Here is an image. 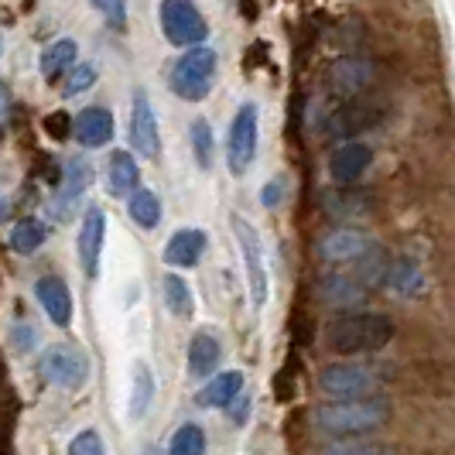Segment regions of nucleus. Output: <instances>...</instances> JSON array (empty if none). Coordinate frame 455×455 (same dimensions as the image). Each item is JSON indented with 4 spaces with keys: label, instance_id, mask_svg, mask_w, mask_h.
Masks as SVG:
<instances>
[{
    "label": "nucleus",
    "instance_id": "obj_1",
    "mask_svg": "<svg viewBox=\"0 0 455 455\" xmlns=\"http://www.w3.org/2000/svg\"><path fill=\"white\" fill-rule=\"evenodd\" d=\"M390 421V401L384 394L377 397H356V401H329L312 411V425L322 435L336 438H360Z\"/></svg>",
    "mask_w": 455,
    "mask_h": 455
},
{
    "label": "nucleus",
    "instance_id": "obj_2",
    "mask_svg": "<svg viewBox=\"0 0 455 455\" xmlns=\"http://www.w3.org/2000/svg\"><path fill=\"white\" fill-rule=\"evenodd\" d=\"M394 339V322L380 312H342L325 325V342L339 356H360L377 353Z\"/></svg>",
    "mask_w": 455,
    "mask_h": 455
},
{
    "label": "nucleus",
    "instance_id": "obj_3",
    "mask_svg": "<svg viewBox=\"0 0 455 455\" xmlns=\"http://www.w3.org/2000/svg\"><path fill=\"white\" fill-rule=\"evenodd\" d=\"M216 62L220 55L212 48H188L172 68V92L185 103H203L216 83Z\"/></svg>",
    "mask_w": 455,
    "mask_h": 455
},
{
    "label": "nucleus",
    "instance_id": "obj_4",
    "mask_svg": "<svg viewBox=\"0 0 455 455\" xmlns=\"http://www.w3.org/2000/svg\"><path fill=\"white\" fill-rule=\"evenodd\" d=\"M38 373H42V380L52 384V387L79 390L90 380V360H86V353H83L79 346H72V342H55V346H48L45 353H42Z\"/></svg>",
    "mask_w": 455,
    "mask_h": 455
},
{
    "label": "nucleus",
    "instance_id": "obj_5",
    "mask_svg": "<svg viewBox=\"0 0 455 455\" xmlns=\"http://www.w3.org/2000/svg\"><path fill=\"white\" fill-rule=\"evenodd\" d=\"M158 21L164 38L179 48H203L209 38V24L196 7V0H161Z\"/></svg>",
    "mask_w": 455,
    "mask_h": 455
},
{
    "label": "nucleus",
    "instance_id": "obj_6",
    "mask_svg": "<svg viewBox=\"0 0 455 455\" xmlns=\"http://www.w3.org/2000/svg\"><path fill=\"white\" fill-rule=\"evenodd\" d=\"M380 384H384L380 373L373 366H363V363H332L319 373V387L329 397H339V401L377 397Z\"/></svg>",
    "mask_w": 455,
    "mask_h": 455
},
{
    "label": "nucleus",
    "instance_id": "obj_7",
    "mask_svg": "<svg viewBox=\"0 0 455 455\" xmlns=\"http://www.w3.org/2000/svg\"><path fill=\"white\" fill-rule=\"evenodd\" d=\"M257 140H260V110H257V103L247 100L236 110V116H233V127H229L227 140V164L236 179L247 175V168L257 158Z\"/></svg>",
    "mask_w": 455,
    "mask_h": 455
},
{
    "label": "nucleus",
    "instance_id": "obj_8",
    "mask_svg": "<svg viewBox=\"0 0 455 455\" xmlns=\"http://www.w3.org/2000/svg\"><path fill=\"white\" fill-rule=\"evenodd\" d=\"M233 233H236V243L243 253V267H247V284H251L253 305L260 308L267 301V288H271V277H267V257H264V243H260V233L251 220L243 216H229Z\"/></svg>",
    "mask_w": 455,
    "mask_h": 455
},
{
    "label": "nucleus",
    "instance_id": "obj_9",
    "mask_svg": "<svg viewBox=\"0 0 455 455\" xmlns=\"http://www.w3.org/2000/svg\"><path fill=\"white\" fill-rule=\"evenodd\" d=\"M373 76H377V66H373L366 55H342L336 62H329L322 83H325V92H329V96L349 103V100H356V96H363V92L370 90Z\"/></svg>",
    "mask_w": 455,
    "mask_h": 455
},
{
    "label": "nucleus",
    "instance_id": "obj_10",
    "mask_svg": "<svg viewBox=\"0 0 455 455\" xmlns=\"http://www.w3.org/2000/svg\"><path fill=\"white\" fill-rule=\"evenodd\" d=\"M373 251H377L373 236L356 227L329 229V233H322L319 243H315V253H319L325 264H360Z\"/></svg>",
    "mask_w": 455,
    "mask_h": 455
},
{
    "label": "nucleus",
    "instance_id": "obj_11",
    "mask_svg": "<svg viewBox=\"0 0 455 455\" xmlns=\"http://www.w3.org/2000/svg\"><path fill=\"white\" fill-rule=\"evenodd\" d=\"M377 120H380V107L373 100H366V96H356V100L342 103L339 110L329 114L325 134L332 137V140H339V144H346V140H356L370 127H377Z\"/></svg>",
    "mask_w": 455,
    "mask_h": 455
},
{
    "label": "nucleus",
    "instance_id": "obj_12",
    "mask_svg": "<svg viewBox=\"0 0 455 455\" xmlns=\"http://www.w3.org/2000/svg\"><path fill=\"white\" fill-rule=\"evenodd\" d=\"M131 148H134L140 158L155 161L161 155V137H158V116L151 107V96L144 90L134 92V103H131Z\"/></svg>",
    "mask_w": 455,
    "mask_h": 455
},
{
    "label": "nucleus",
    "instance_id": "obj_13",
    "mask_svg": "<svg viewBox=\"0 0 455 455\" xmlns=\"http://www.w3.org/2000/svg\"><path fill=\"white\" fill-rule=\"evenodd\" d=\"M90 182H92L90 164L83 158L68 161L66 175H62V185H59V192H55V203H52V220H55V223L72 220V212L79 209V199H83V192L90 188Z\"/></svg>",
    "mask_w": 455,
    "mask_h": 455
},
{
    "label": "nucleus",
    "instance_id": "obj_14",
    "mask_svg": "<svg viewBox=\"0 0 455 455\" xmlns=\"http://www.w3.org/2000/svg\"><path fill=\"white\" fill-rule=\"evenodd\" d=\"M103 240H107V216H103V209H90V212L83 216L79 236H76V251H79V264H83V274H86V277H96V274H100Z\"/></svg>",
    "mask_w": 455,
    "mask_h": 455
},
{
    "label": "nucleus",
    "instance_id": "obj_15",
    "mask_svg": "<svg viewBox=\"0 0 455 455\" xmlns=\"http://www.w3.org/2000/svg\"><path fill=\"white\" fill-rule=\"evenodd\" d=\"M370 164H373V148H366L363 140H346L329 158V175L339 185H356Z\"/></svg>",
    "mask_w": 455,
    "mask_h": 455
},
{
    "label": "nucleus",
    "instance_id": "obj_16",
    "mask_svg": "<svg viewBox=\"0 0 455 455\" xmlns=\"http://www.w3.org/2000/svg\"><path fill=\"white\" fill-rule=\"evenodd\" d=\"M35 298H38V305L45 308V315L55 322L59 329H68V325H72V291H68V284L62 277H55V274L38 277Z\"/></svg>",
    "mask_w": 455,
    "mask_h": 455
},
{
    "label": "nucleus",
    "instance_id": "obj_17",
    "mask_svg": "<svg viewBox=\"0 0 455 455\" xmlns=\"http://www.w3.org/2000/svg\"><path fill=\"white\" fill-rule=\"evenodd\" d=\"M366 295H370V288L360 277H349V274H325L322 277V298L336 308L356 312V305H363Z\"/></svg>",
    "mask_w": 455,
    "mask_h": 455
},
{
    "label": "nucleus",
    "instance_id": "obj_18",
    "mask_svg": "<svg viewBox=\"0 0 455 455\" xmlns=\"http://www.w3.org/2000/svg\"><path fill=\"white\" fill-rule=\"evenodd\" d=\"M325 212L336 220H360L373 212V196L356 185H342L336 192H325Z\"/></svg>",
    "mask_w": 455,
    "mask_h": 455
},
{
    "label": "nucleus",
    "instance_id": "obj_19",
    "mask_svg": "<svg viewBox=\"0 0 455 455\" xmlns=\"http://www.w3.org/2000/svg\"><path fill=\"white\" fill-rule=\"evenodd\" d=\"M114 137V114L103 107H86L76 116V140L83 148H103Z\"/></svg>",
    "mask_w": 455,
    "mask_h": 455
},
{
    "label": "nucleus",
    "instance_id": "obj_20",
    "mask_svg": "<svg viewBox=\"0 0 455 455\" xmlns=\"http://www.w3.org/2000/svg\"><path fill=\"white\" fill-rule=\"evenodd\" d=\"M220 360H223V342L212 332H196L188 342V377H196V380L212 377Z\"/></svg>",
    "mask_w": 455,
    "mask_h": 455
},
{
    "label": "nucleus",
    "instance_id": "obj_21",
    "mask_svg": "<svg viewBox=\"0 0 455 455\" xmlns=\"http://www.w3.org/2000/svg\"><path fill=\"white\" fill-rule=\"evenodd\" d=\"M203 253H205V233L196 227H185L168 240L164 264H172V267H196Z\"/></svg>",
    "mask_w": 455,
    "mask_h": 455
},
{
    "label": "nucleus",
    "instance_id": "obj_22",
    "mask_svg": "<svg viewBox=\"0 0 455 455\" xmlns=\"http://www.w3.org/2000/svg\"><path fill=\"white\" fill-rule=\"evenodd\" d=\"M76 55H79V48H76L72 38H55V42L42 52V62H38V66H42V79H45V83L66 79L68 72L79 66Z\"/></svg>",
    "mask_w": 455,
    "mask_h": 455
},
{
    "label": "nucleus",
    "instance_id": "obj_23",
    "mask_svg": "<svg viewBox=\"0 0 455 455\" xmlns=\"http://www.w3.org/2000/svg\"><path fill=\"white\" fill-rule=\"evenodd\" d=\"M240 394H243V373L240 370H223L220 377H212L199 390V404L203 408H229Z\"/></svg>",
    "mask_w": 455,
    "mask_h": 455
},
{
    "label": "nucleus",
    "instance_id": "obj_24",
    "mask_svg": "<svg viewBox=\"0 0 455 455\" xmlns=\"http://www.w3.org/2000/svg\"><path fill=\"white\" fill-rule=\"evenodd\" d=\"M140 172H137V161L134 155H127V151H114L110 161H107V188H110V196H134L137 188H140Z\"/></svg>",
    "mask_w": 455,
    "mask_h": 455
},
{
    "label": "nucleus",
    "instance_id": "obj_25",
    "mask_svg": "<svg viewBox=\"0 0 455 455\" xmlns=\"http://www.w3.org/2000/svg\"><path fill=\"white\" fill-rule=\"evenodd\" d=\"M161 298H164V305H168V312L175 319H192L196 298H192V288L185 284L179 274H164L161 277Z\"/></svg>",
    "mask_w": 455,
    "mask_h": 455
},
{
    "label": "nucleus",
    "instance_id": "obj_26",
    "mask_svg": "<svg viewBox=\"0 0 455 455\" xmlns=\"http://www.w3.org/2000/svg\"><path fill=\"white\" fill-rule=\"evenodd\" d=\"M48 229L42 220H35V216H24V220H18L14 227H11V236H7V243H11V251L21 253V257H28V253H35L42 243H45Z\"/></svg>",
    "mask_w": 455,
    "mask_h": 455
},
{
    "label": "nucleus",
    "instance_id": "obj_27",
    "mask_svg": "<svg viewBox=\"0 0 455 455\" xmlns=\"http://www.w3.org/2000/svg\"><path fill=\"white\" fill-rule=\"evenodd\" d=\"M127 216L140 229H155L161 223V199L151 188H137L134 196L127 199Z\"/></svg>",
    "mask_w": 455,
    "mask_h": 455
},
{
    "label": "nucleus",
    "instance_id": "obj_28",
    "mask_svg": "<svg viewBox=\"0 0 455 455\" xmlns=\"http://www.w3.org/2000/svg\"><path fill=\"white\" fill-rule=\"evenodd\" d=\"M387 281L397 295H418V291L425 288V277H421V271H418L414 260H394V264H390Z\"/></svg>",
    "mask_w": 455,
    "mask_h": 455
},
{
    "label": "nucleus",
    "instance_id": "obj_29",
    "mask_svg": "<svg viewBox=\"0 0 455 455\" xmlns=\"http://www.w3.org/2000/svg\"><path fill=\"white\" fill-rule=\"evenodd\" d=\"M151 397H155V377H151L148 363H137L134 390H131V418H140L148 411V404H151Z\"/></svg>",
    "mask_w": 455,
    "mask_h": 455
},
{
    "label": "nucleus",
    "instance_id": "obj_30",
    "mask_svg": "<svg viewBox=\"0 0 455 455\" xmlns=\"http://www.w3.org/2000/svg\"><path fill=\"white\" fill-rule=\"evenodd\" d=\"M168 455H205V432L199 425H182L179 432L172 435V445H168Z\"/></svg>",
    "mask_w": 455,
    "mask_h": 455
},
{
    "label": "nucleus",
    "instance_id": "obj_31",
    "mask_svg": "<svg viewBox=\"0 0 455 455\" xmlns=\"http://www.w3.org/2000/svg\"><path fill=\"white\" fill-rule=\"evenodd\" d=\"M192 151H196V161H199V168H209L212 164V127H209V120H196L192 124Z\"/></svg>",
    "mask_w": 455,
    "mask_h": 455
},
{
    "label": "nucleus",
    "instance_id": "obj_32",
    "mask_svg": "<svg viewBox=\"0 0 455 455\" xmlns=\"http://www.w3.org/2000/svg\"><path fill=\"white\" fill-rule=\"evenodd\" d=\"M322 455H387V449L363 442V438H339V442H329Z\"/></svg>",
    "mask_w": 455,
    "mask_h": 455
},
{
    "label": "nucleus",
    "instance_id": "obj_33",
    "mask_svg": "<svg viewBox=\"0 0 455 455\" xmlns=\"http://www.w3.org/2000/svg\"><path fill=\"white\" fill-rule=\"evenodd\" d=\"M90 4L114 31H124V28H127V0H90Z\"/></svg>",
    "mask_w": 455,
    "mask_h": 455
},
{
    "label": "nucleus",
    "instance_id": "obj_34",
    "mask_svg": "<svg viewBox=\"0 0 455 455\" xmlns=\"http://www.w3.org/2000/svg\"><path fill=\"white\" fill-rule=\"evenodd\" d=\"M96 83V68L90 62H83V66H76L72 72L66 76V86H62V96H79V92H86Z\"/></svg>",
    "mask_w": 455,
    "mask_h": 455
},
{
    "label": "nucleus",
    "instance_id": "obj_35",
    "mask_svg": "<svg viewBox=\"0 0 455 455\" xmlns=\"http://www.w3.org/2000/svg\"><path fill=\"white\" fill-rule=\"evenodd\" d=\"M68 455H107L100 432H92V428L79 432L76 438H72V442H68Z\"/></svg>",
    "mask_w": 455,
    "mask_h": 455
},
{
    "label": "nucleus",
    "instance_id": "obj_36",
    "mask_svg": "<svg viewBox=\"0 0 455 455\" xmlns=\"http://www.w3.org/2000/svg\"><path fill=\"white\" fill-rule=\"evenodd\" d=\"M42 127H45V134L55 137V140H66L68 134H76V120H68V114H62V110L48 114Z\"/></svg>",
    "mask_w": 455,
    "mask_h": 455
},
{
    "label": "nucleus",
    "instance_id": "obj_37",
    "mask_svg": "<svg viewBox=\"0 0 455 455\" xmlns=\"http://www.w3.org/2000/svg\"><path fill=\"white\" fill-rule=\"evenodd\" d=\"M35 342H38V332H35L31 325H18V329H14V349H18V353L35 349Z\"/></svg>",
    "mask_w": 455,
    "mask_h": 455
},
{
    "label": "nucleus",
    "instance_id": "obj_38",
    "mask_svg": "<svg viewBox=\"0 0 455 455\" xmlns=\"http://www.w3.org/2000/svg\"><path fill=\"white\" fill-rule=\"evenodd\" d=\"M229 418H233V425H247V418H251V397H236L233 404H229Z\"/></svg>",
    "mask_w": 455,
    "mask_h": 455
},
{
    "label": "nucleus",
    "instance_id": "obj_39",
    "mask_svg": "<svg viewBox=\"0 0 455 455\" xmlns=\"http://www.w3.org/2000/svg\"><path fill=\"white\" fill-rule=\"evenodd\" d=\"M284 199V182L277 179V182H267L264 185V192H260V203L267 205V209H274V205Z\"/></svg>",
    "mask_w": 455,
    "mask_h": 455
},
{
    "label": "nucleus",
    "instance_id": "obj_40",
    "mask_svg": "<svg viewBox=\"0 0 455 455\" xmlns=\"http://www.w3.org/2000/svg\"><path fill=\"white\" fill-rule=\"evenodd\" d=\"M240 7H243V18H257V4H253V0H240Z\"/></svg>",
    "mask_w": 455,
    "mask_h": 455
}]
</instances>
